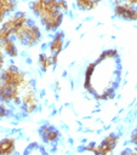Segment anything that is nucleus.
I'll return each instance as SVG.
<instances>
[{
    "mask_svg": "<svg viewBox=\"0 0 137 155\" xmlns=\"http://www.w3.org/2000/svg\"><path fill=\"white\" fill-rule=\"evenodd\" d=\"M17 7V0H0V24L6 19L7 15L15 12Z\"/></svg>",
    "mask_w": 137,
    "mask_h": 155,
    "instance_id": "nucleus-9",
    "label": "nucleus"
},
{
    "mask_svg": "<svg viewBox=\"0 0 137 155\" xmlns=\"http://www.w3.org/2000/svg\"><path fill=\"white\" fill-rule=\"evenodd\" d=\"M19 104H21L22 110L24 113H27V114L33 113L38 108V98H36L35 91H34V88H33V86L30 84L25 87V90L21 94Z\"/></svg>",
    "mask_w": 137,
    "mask_h": 155,
    "instance_id": "nucleus-5",
    "label": "nucleus"
},
{
    "mask_svg": "<svg viewBox=\"0 0 137 155\" xmlns=\"http://www.w3.org/2000/svg\"><path fill=\"white\" fill-rule=\"evenodd\" d=\"M16 149V140L15 138L6 137L0 139V155H10L15 153Z\"/></svg>",
    "mask_w": 137,
    "mask_h": 155,
    "instance_id": "nucleus-11",
    "label": "nucleus"
},
{
    "mask_svg": "<svg viewBox=\"0 0 137 155\" xmlns=\"http://www.w3.org/2000/svg\"><path fill=\"white\" fill-rule=\"evenodd\" d=\"M28 19L29 18L24 12H16L12 16H10L7 19H5L0 27V44L12 38L15 33L21 28V25L25 23Z\"/></svg>",
    "mask_w": 137,
    "mask_h": 155,
    "instance_id": "nucleus-4",
    "label": "nucleus"
},
{
    "mask_svg": "<svg viewBox=\"0 0 137 155\" xmlns=\"http://www.w3.org/2000/svg\"><path fill=\"white\" fill-rule=\"evenodd\" d=\"M13 36L22 45L30 47V46L36 45L41 40V36L42 35H41L40 28L34 22H32L30 19H28L25 23H23L21 25V28L15 33Z\"/></svg>",
    "mask_w": 137,
    "mask_h": 155,
    "instance_id": "nucleus-3",
    "label": "nucleus"
},
{
    "mask_svg": "<svg viewBox=\"0 0 137 155\" xmlns=\"http://www.w3.org/2000/svg\"><path fill=\"white\" fill-rule=\"evenodd\" d=\"M30 8L40 19L42 27L47 31H53L62 24L68 5L65 0H33Z\"/></svg>",
    "mask_w": 137,
    "mask_h": 155,
    "instance_id": "nucleus-2",
    "label": "nucleus"
},
{
    "mask_svg": "<svg viewBox=\"0 0 137 155\" xmlns=\"http://www.w3.org/2000/svg\"><path fill=\"white\" fill-rule=\"evenodd\" d=\"M114 13L122 18L129 21H137V7L135 5H129L124 2H118L114 7Z\"/></svg>",
    "mask_w": 137,
    "mask_h": 155,
    "instance_id": "nucleus-7",
    "label": "nucleus"
},
{
    "mask_svg": "<svg viewBox=\"0 0 137 155\" xmlns=\"http://www.w3.org/2000/svg\"><path fill=\"white\" fill-rule=\"evenodd\" d=\"M4 63H5V59H4V51H2L1 45H0V70L4 68Z\"/></svg>",
    "mask_w": 137,
    "mask_h": 155,
    "instance_id": "nucleus-16",
    "label": "nucleus"
},
{
    "mask_svg": "<svg viewBox=\"0 0 137 155\" xmlns=\"http://www.w3.org/2000/svg\"><path fill=\"white\" fill-rule=\"evenodd\" d=\"M63 45H64V34L59 31L53 36V39L50 42V51L53 57H57L59 54V52L63 48Z\"/></svg>",
    "mask_w": 137,
    "mask_h": 155,
    "instance_id": "nucleus-10",
    "label": "nucleus"
},
{
    "mask_svg": "<svg viewBox=\"0 0 137 155\" xmlns=\"http://www.w3.org/2000/svg\"><path fill=\"white\" fill-rule=\"evenodd\" d=\"M39 133L45 143H53L59 138V132L51 125H44L40 128Z\"/></svg>",
    "mask_w": 137,
    "mask_h": 155,
    "instance_id": "nucleus-8",
    "label": "nucleus"
},
{
    "mask_svg": "<svg viewBox=\"0 0 137 155\" xmlns=\"http://www.w3.org/2000/svg\"><path fill=\"white\" fill-rule=\"evenodd\" d=\"M57 63V57H53V56H47L45 53H41L39 56V64L41 67V69L44 71H46L50 67L55 65Z\"/></svg>",
    "mask_w": 137,
    "mask_h": 155,
    "instance_id": "nucleus-13",
    "label": "nucleus"
},
{
    "mask_svg": "<svg viewBox=\"0 0 137 155\" xmlns=\"http://www.w3.org/2000/svg\"><path fill=\"white\" fill-rule=\"evenodd\" d=\"M30 84L25 74L16 65L0 70V102L19 104L21 94Z\"/></svg>",
    "mask_w": 137,
    "mask_h": 155,
    "instance_id": "nucleus-1",
    "label": "nucleus"
},
{
    "mask_svg": "<svg viewBox=\"0 0 137 155\" xmlns=\"http://www.w3.org/2000/svg\"><path fill=\"white\" fill-rule=\"evenodd\" d=\"M0 45H1V48H2L4 53H6V54L10 56V57H17L18 50H17V46H16L15 41L12 40V38L5 40V41L1 42Z\"/></svg>",
    "mask_w": 137,
    "mask_h": 155,
    "instance_id": "nucleus-12",
    "label": "nucleus"
},
{
    "mask_svg": "<svg viewBox=\"0 0 137 155\" xmlns=\"http://www.w3.org/2000/svg\"><path fill=\"white\" fill-rule=\"evenodd\" d=\"M124 4H129V5H137V0H120Z\"/></svg>",
    "mask_w": 137,
    "mask_h": 155,
    "instance_id": "nucleus-17",
    "label": "nucleus"
},
{
    "mask_svg": "<svg viewBox=\"0 0 137 155\" xmlns=\"http://www.w3.org/2000/svg\"><path fill=\"white\" fill-rule=\"evenodd\" d=\"M118 140H119V136L116 134H109L107 136L99 145H92V147H89L87 150L90 151H93L95 154H109L114 150V148L116 147L118 144Z\"/></svg>",
    "mask_w": 137,
    "mask_h": 155,
    "instance_id": "nucleus-6",
    "label": "nucleus"
},
{
    "mask_svg": "<svg viewBox=\"0 0 137 155\" xmlns=\"http://www.w3.org/2000/svg\"><path fill=\"white\" fill-rule=\"evenodd\" d=\"M10 114H11V109L6 105V103L0 102V120L7 117Z\"/></svg>",
    "mask_w": 137,
    "mask_h": 155,
    "instance_id": "nucleus-15",
    "label": "nucleus"
},
{
    "mask_svg": "<svg viewBox=\"0 0 137 155\" xmlns=\"http://www.w3.org/2000/svg\"><path fill=\"white\" fill-rule=\"evenodd\" d=\"M75 1L79 8H81L82 11H87L95 8L101 0H75Z\"/></svg>",
    "mask_w": 137,
    "mask_h": 155,
    "instance_id": "nucleus-14",
    "label": "nucleus"
}]
</instances>
